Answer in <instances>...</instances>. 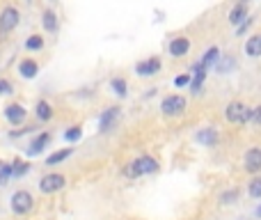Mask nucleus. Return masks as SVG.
<instances>
[{
    "label": "nucleus",
    "instance_id": "f257e3e1",
    "mask_svg": "<svg viewBox=\"0 0 261 220\" xmlns=\"http://www.w3.org/2000/svg\"><path fill=\"white\" fill-rule=\"evenodd\" d=\"M158 172V161L153 156H138L135 161H130L126 167H124V175L128 179H138V177L144 175H153Z\"/></svg>",
    "mask_w": 261,
    "mask_h": 220
},
{
    "label": "nucleus",
    "instance_id": "f03ea898",
    "mask_svg": "<svg viewBox=\"0 0 261 220\" xmlns=\"http://www.w3.org/2000/svg\"><path fill=\"white\" fill-rule=\"evenodd\" d=\"M225 119L231 124H248L252 121V108H248L243 101H231L225 108Z\"/></svg>",
    "mask_w": 261,
    "mask_h": 220
},
{
    "label": "nucleus",
    "instance_id": "7ed1b4c3",
    "mask_svg": "<svg viewBox=\"0 0 261 220\" xmlns=\"http://www.w3.org/2000/svg\"><path fill=\"white\" fill-rule=\"evenodd\" d=\"M161 112L165 117H179L186 112V99L181 94H170L161 101Z\"/></svg>",
    "mask_w": 261,
    "mask_h": 220
},
{
    "label": "nucleus",
    "instance_id": "20e7f679",
    "mask_svg": "<svg viewBox=\"0 0 261 220\" xmlns=\"http://www.w3.org/2000/svg\"><path fill=\"white\" fill-rule=\"evenodd\" d=\"M206 76H208V69L204 67L202 62H195L193 69H190V92H193V94H202Z\"/></svg>",
    "mask_w": 261,
    "mask_h": 220
},
{
    "label": "nucleus",
    "instance_id": "39448f33",
    "mask_svg": "<svg viewBox=\"0 0 261 220\" xmlns=\"http://www.w3.org/2000/svg\"><path fill=\"white\" fill-rule=\"evenodd\" d=\"M18 21H21V12H18L16 7H5L3 12H0V32H3V35L12 32L14 28L18 26Z\"/></svg>",
    "mask_w": 261,
    "mask_h": 220
},
{
    "label": "nucleus",
    "instance_id": "423d86ee",
    "mask_svg": "<svg viewBox=\"0 0 261 220\" xmlns=\"http://www.w3.org/2000/svg\"><path fill=\"white\" fill-rule=\"evenodd\" d=\"M64 184H67L64 175H58V172H53V175L41 177V181H39V190H41V193H46V195H50V193H58V190H62V188H64Z\"/></svg>",
    "mask_w": 261,
    "mask_h": 220
},
{
    "label": "nucleus",
    "instance_id": "0eeeda50",
    "mask_svg": "<svg viewBox=\"0 0 261 220\" xmlns=\"http://www.w3.org/2000/svg\"><path fill=\"white\" fill-rule=\"evenodd\" d=\"M161 67H163L161 58L151 55V58L140 60V62L135 64V74H138V76H142V78H149V76H156V74L161 71Z\"/></svg>",
    "mask_w": 261,
    "mask_h": 220
},
{
    "label": "nucleus",
    "instance_id": "6e6552de",
    "mask_svg": "<svg viewBox=\"0 0 261 220\" xmlns=\"http://www.w3.org/2000/svg\"><path fill=\"white\" fill-rule=\"evenodd\" d=\"M32 204H35V200H32V195L28 193V190H18V193L12 195V211L18 213V216L30 211Z\"/></svg>",
    "mask_w": 261,
    "mask_h": 220
},
{
    "label": "nucleus",
    "instance_id": "1a4fd4ad",
    "mask_svg": "<svg viewBox=\"0 0 261 220\" xmlns=\"http://www.w3.org/2000/svg\"><path fill=\"white\" fill-rule=\"evenodd\" d=\"M243 170L250 175H259L261 172V147H250L243 156Z\"/></svg>",
    "mask_w": 261,
    "mask_h": 220
},
{
    "label": "nucleus",
    "instance_id": "9d476101",
    "mask_svg": "<svg viewBox=\"0 0 261 220\" xmlns=\"http://www.w3.org/2000/svg\"><path fill=\"white\" fill-rule=\"evenodd\" d=\"M119 115H122V108H117V106H113V108H106L103 112H101V117H99V131H101V133H108L110 129H115Z\"/></svg>",
    "mask_w": 261,
    "mask_h": 220
},
{
    "label": "nucleus",
    "instance_id": "9b49d317",
    "mask_svg": "<svg viewBox=\"0 0 261 220\" xmlns=\"http://www.w3.org/2000/svg\"><path fill=\"white\" fill-rule=\"evenodd\" d=\"M195 140H197L202 147H216L218 140H220V133H218V129H213V126H206V129H199L197 133H195Z\"/></svg>",
    "mask_w": 261,
    "mask_h": 220
},
{
    "label": "nucleus",
    "instance_id": "f8f14e48",
    "mask_svg": "<svg viewBox=\"0 0 261 220\" xmlns=\"http://www.w3.org/2000/svg\"><path fill=\"white\" fill-rule=\"evenodd\" d=\"M167 51H170L172 58H184L190 51V39L188 37H174V39L170 41V46H167Z\"/></svg>",
    "mask_w": 261,
    "mask_h": 220
},
{
    "label": "nucleus",
    "instance_id": "ddd939ff",
    "mask_svg": "<svg viewBox=\"0 0 261 220\" xmlns=\"http://www.w3.org/2000/svg\"><path fill=\"white\" fill-rule=\"evenodd\" d=\"M5 115H7L9 124H14V126L23 124V119H25V108H23V106H18V104H12V106H7Z\"/></svg>",
    "mask_w": 261,
    "mask_h": 220
},
{
    "label": "nucleus",
    "instance_id": "4468645a",
    "mask_svg": "<svg viewBox=\"0 0 261 220\" xmlns=\"http://www.w3.org/2000/svg\"><path fill=\"white\" fill-rule=\"evenodd\" d=\"M18 74H21L23 78H28V81H30V78H35L37 74H39V64H37L35 60L25 58L21 64H18Z\"/></svg>",
    "mask_w": 261,
    "mask_h": 220
},
{
    "label": "nucleus",
    "instance_id": "2eb2a0df",
    "mask_svg": "<svg viewBox=\"0 0 261 220\" xmlns=\"http://www.w3.org/2000/svg\"><path fill=\"white\" fill-rule=\"evenodd\" d=\"M248 18V5H243V3H239L236 7H231V12H229V23L231 26H236L239 28L241 23Z\"/></svg>",
    "mask_w": 261,
    "mask_h": 220
},
{
    "label": "nucleus",
    "instance_id": "dca6fc26",
    "mask_svg": "<svg viewBox=\"0 0 261 220\" xmlns=\"http://www.w3.org/2000/svg\"><path fill=\"white\" fill-rule=\"evenodd\" d=\"M245 55L248 58H261V32L259 35H252L245 41Z\"/></svg>",
    "mask_w": 261,
    "mask_h": 220
},
{
    "label": "nucleus",
    "instance_id": "f3484780",
    "mask_svg": "<svg viewBox=\"0 0 261 220\" xmlns=\"http://www.w3.org/2000/svg\"><path fill=\"white\" fill-rule=\"evenodd\" d=\"M50 142V135L48 133H39L35 140H32V144H30V149H28V154L30 156H35V154H39V152H44V147Z\"/></svg>",
    "mask_w": 261,
    "mask_h": 220
},
{
    "label": "nucleus",
    "instance_id": "a211bd4d",
    "mask_svg": "<svg viewBox=\"0 0 261 220\" xmlns=\"http://www.w3.org/2000/svg\"><path fill=\"white\" fill-rule=\"evenodd\" d=\"M41 23H44V30L55 32L58 30V14H55L53 9H46L44 16H41Z\"/></svg>",
    "mask_w": 261,
    "mask_h": 220
},
{
    "label": "nucleus",
    "instance_id": "6ab92c4d",
    "mask_svg": "<svg viewBox=\"0 0 261 220\" xmlns=\"http://www.w3.org/2000/svg\"><path fill=\"white\" fill-rule=\"evenodd\" d=\"M218 60H220V48H218V46H211V48H208L206 53H204V58L199 60V62H202L206 69H211L213 64L218 62Z\"/></svg>",
    "mask_w": 261,
    "mask_h": 220
},
{
    "label": "nucleus",
    "instance_id": "aec40b11",
    "mask_svg": "<svg viewBox=\"0 0 261 220\" xmlns=\"http://www.w3.org/2000/svg\"><path fill=\"white\" fill-rule=\"evenodd\" d=\"M35 112H37V117H39L41 121H48L50 117H53V108H50V104L48 101H37V108H35Z\"/></svg>",
    "mask_w": 261,
    "mask_h": 220
},
{
    "label": "nucleus",
    "instance_id": "412c9836",
    "mask_svg": "<svg viewBox=\"0 0 261 220\" xmlns=\"http://www.w3.org/2000/svg\"><path fill=\"white\" fill-rule=\"evenodd\" d=\"M73 154V149L71 147H67V149H60V152H53L48 158H46V163L48 165H58V163H62V161H67L69 156Z\"/></svg>",
    "mask_w": 261,
    "mask_h": 220
},
{
    "label": "nucleus",
    "instance_id": "4be33fe9",
    "mask_svg": "<svg viewBox=\"0 0 261 220\" xmlns=\"http://www.w3.org/2000/svg\"><path fill=\"white\" fill-rule=\"evenodd\" d=\"M248 195L252 200H261V177L254 175L252 179L248 181Z\"/></svg>",
    "mask_w": 261,
    "mask_h": 220
},
{
    "label": "nucleus",
    "instance_id": "5701e85b",
    "mask_svg": "<svg viewBox=\"0 0 261 220\" xmlns=\"http://www.w3.org/2000/svg\"><path fill=\"white\" fill-rule=\"evenodd\" d=\"M110 90H113L117 96H122V99L128 94V85L124 78H113V81H110Z\"/></svg>",
    "mask_w": 261,
    "mask_h": 220
},
{
    "label": "nucleus",
    "instance_id": "b1692460",
    "mask_svg": "<svg viewBox=\"0 0 261 220\" xmlns=\"http://www.w3.org/2000/svg\"><path fill=\"white\" fill-rule=\"evenodd\" d=\"M241 198V190L239 188H229L225 193H220V204H236Z\"/></svg>",
    "mask_w": 261,
    "mask_h": 220
},
{
    "label": "nucleus",
    "instance_id": "393cba45",
    "mask_svg": "<svg viewBox=\"0 0 261 220\" xmlns=\"http://www.w3.org/2000/svg\"><path fill=\"white\" fill-rule=\"evenodd\" d=\"M25 48H28V51H41V48H44V37H39V35L28 37Z\"/></svg>",
    "mask_w": 261,
    "mask_h": 220
},
{
    "label": "nucleus",
    "instance_id": "a878e982",
    "mask_svg": "<svg viewBox=\"0 0 261 220\" xmlns=\"http://www.w3.org/2000/svg\"><path fill=\"white\" fill-rule=\"evenodd\" d=\"M81 135H83V129H81V126H71V129L64 133V138H67L69 142H76V140H81Z\"/></svg>",
    "mask_w": 261,
    "mask_h": 220
},
{
    "label": "nucleus",
    "instance_id": "bb28decb",
    "mask_svg": "<svg viewBox=\"0 0 261 220\" xmlns=\"http://www.w3.org/2000/svg\"><path fill=\"white\" fill-rule=\"evenodd\" d=\"M28 167H30V165H28V163L16 161V163H14V167H12V177H23V175H25V172H28Z\"/></svg>",
    "mask_w": 261,
    "mask_h": 220
},
{
    "label": "nucleus",
    "instance_id": "cd10ccee",
    "mask_svg": "<svg viewBox=\"0 0 261 220\" xmlns=\"http://www.w3.org/2000/svg\"><path fill=\"white\" fill-rule=\"evenodd\" d=\"M12 177V167L5 165V163H0V186L7 184V179Z\"/></svg>",
    "mask_w": 261,
    "mask_h": 220
},
{
    "label": "nucleus",
    "instance_id": "c85d7f7f",
    "mask_svg": "<svg viewBox=\"0 0 261 220\" xmlns=\"http://www.w3.org/2000/svg\"><path fill=\"white\" fill-rule=\"evenodd\" d=\"M250 26H252V18H250V16H248V18H245V21H243V23H241V26H239V28H236V35H239V37H243V35H245V30H248V28H250Z\"/></svg>",
    "mask_w": 261,
    "mask_h": 220
},
{
    "label": "nucleus",
    "instance_id": "c756f323",
    "mask_svg": "<svg viewBox=\"0 0 261 220\" xmlns=\"http://www.w3.org/2000/svg\"><path fill=\"white\" fill-rule=\"evenodd\" d=\"M0 94H12V83L0 78Z\"/></svg>",
    "mask_w": 261,
    "mask_h": 220
},
{
    "label": "nucleus",
    "instance_id": "7c9ffc66",
    "mask_svg": "<svg viewBox=\"0 0 261 220\" xmlns=\"http://www.w3.org/2000/svg\"><path fill=\"white\" fill-rule=\"evenodd\" d=\"M174 85L176 87H186V85H190V74H184V76H179L174 81Z\"/></svg>",
    "mask_w": 261,
    "mask_h": 220
},
{
    "label": "nucleus",
    "instance_id": "2f4dec72",
    "mask_svg": "<svg viewBox=\"0 0 261 220\" xmlns=\"http://www.w3.org/2000/svg\"><path fill=\"white\" fill-rule=\"evenodd\" d=\"M252 121H254V124H261V106L252 108Z\"/></svg>",
    "mask_w": 261,
    "mask_h": 220
},
{
    "label": "nucleus",
    "instance_id": "473e14b6",
    "mask_svg": "<svg viewBox=\"0 0 261 220\" xmlns=\"http://www.w3.org/2000/svg\"><path fill=\"white\" fill-rule=\"evenodd\" d=\"M254 216H257V218H261V204L257 207V211H254Z\"/></svg>",
    "mask_w": 261,
    "mask_h": 220
},
{
    "label": "nucleus",
    "instance_id": "72a5a7b5",
    "mask_svg": "<svg viewBox=\"0 0 261 220\" xmlns=\"http://www.w3.org/2000/svg\"><path fill=\"white\" fill-rule=\"evenodd\" d=\"M241 3H243V5H248V0H241Z\"/></svg>",
    "mask_w": 261,
    "mask_h": 220
},
{
    "label": "nucleus",
    "instance_id": "f704fd0d",
    "mask_svg": "<svg viewBox=\"0 0 261 220\" xmlns=\"http://www.w3.org/2000/svg\"><path fill=\"white\" fill-rule=\"evenodd\" d=\"M28 3H32V0H28Z\"/></svg>",
    "mask_w": 261,
    "mask_h": 220
},
{
    "label": "nucleus",
    "instance_id": "c9c22d12",
    "mask_svg": "<svg viewBox=\"0 0 261 220\" xmlns=\"http://www.w3.org/2000/svg\"><path fill=\"white\" fill-rule=\"evenodd\" d=\"M50 3H53V0H50Z\"/></svg>",
    "mask_w": 261,
    "mask_h": 220
},
{
    "label": "nucleus",
    "instance_id": "e433bc0d",
    "mask_svg": "<svg viewBox=\"0 0 261 220\" xmlns=\"http://www.w3.org/2000/svg\"><path fill=\"white\" fill-rule=\"evenodd\" d=\"M0 163H3V161H0Z\"/></svg>",
    "mask_w": 261,
    "mask_h": 220
}]
</instances>
